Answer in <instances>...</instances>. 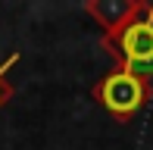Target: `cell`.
Here are the masks:
<instances>
[{
	"mask_svg": "<svg viewBox=\"0 0 153 150\" xmlns=\"http://www.w3.org/2000/svg\"><path fill=\"white\" fill-rule=\"evenodd\" d=\"M91 97L113 119L128 122L153 100V78H147L141 72H131V69H122V66H113L109 72H103L94 81Z\"/></svg>",
	"mask_w": 153,
	"mask_h": 150,
	"instance_id": "1",
	"label": "cell"
},
{
	"mask_svg": "<svg viewBox=\"0 0 153 150\" xmlns=\"http://www.w3.org/2000/svg\"><path fill=\"white\" fill-rule=\"evenodd\" d=\"M100 47L116 59V66L153 78V3L141 0V10L113 38H100Z\"/></svg>",
	"mask_w": 153,
	"mask_h": 150,
	"instance_id": "2",
	"label": "cell"
},
{
	"mask_svg": "<svg viewBox=\"0 0 153 150\" xmlns=\"http://www.w3.org/2000/svg\"><path fill=\"white\" fill-rule=\"evenodd\" d=\"M137 10H141V0H85V13L100 25L103 38L119 35L137 16Z\"/></svg>",
	"mask_w": 153,
	"mask_h": 150,
	"instance_id": "3",
	"label": "cell"
},
{
	"mask_svg": "<svg viewBox=\"0 0 153 150\" xmlns=\"http://www.w3.org/2000/svg\"><path fill=\"white\" fill-rule=\"evenodd\" d=\"M16 63H19V53H10V56H6L3 63H0V110H3V106L13 100V94H16V88H13L10 81H6V72H10Z\"/></svg>",
	"mask_w": 153,
	"mask_h": 150,
	"instance_id": "4",
	"label": "cell"
}]
</instances>
